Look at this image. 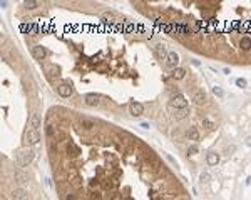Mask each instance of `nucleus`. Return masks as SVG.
I'll return each instance as SVG.
<instances>
[{"instance_id":"f257e3e1","label":"nucleus","mask_w":251,"mask_h":200,"mask_svg":"<svg viewBox=\"0 0 251 200\" xmlns=\"http://www.w3.org/2000/svg\"><path fill=\"white\" fill-rule=\"evenodd\" d=\"M35 157V152L34 150H20V152L17 153V165L19 167H24V165H27V163H30L32 160H34Z\"/></svg>"},{"instance_id":"f03ea898","label":"nucleus","mask_w":251,"mask_h":200,"mask_svg":"<svg viewBox=\"0 0 251 200\" xmlns=\"http://www.w3.org/2000/svg\"><path fill=\"white\" fill-rule=\"evenodd\" d=\"M39 140H40V133H39V130H35V128H29L27 132H25V137H24V143L25 145H35V143H39Z\"/></svg>"},{"instance_id":"7ed1b4c3","label":"nucleus","mask_w":251,"mask_h":200,"mask_svg":"<svg viewBox=\"0 0 251 200\" xmlns=\"http://www.w3.org/2000/svg\"><path fill=\"white\" fill-rule=\"evenodd\" d=\"M57 92H59V95H60V97L69 99V97L72 95V92H74L72 83H70V82H62V83H59V87H57Z\"/></svg>"},{"instance_id":"20e7f679","label":"nucleus","mask_w":251,"mask_h":200,"mask_svg":"<svg viewBox=\"0 0 251 200\" xmlns=\"http://www.w3.org/2000/svg\"><path fill=\"white\" fill-rule=\"evenodd\" d=\"M169 105L172 107V108H177V110H179V108H188V100H186V97H184V95H181V93H179V95H176L174 99L171 100Z\"/></svg>"},{"instance_id":"39448f33","label":"nucleus","mask_w":251,"mask_h":200,"mask_svg":"<svg viewBox=\"0 0 251 200\" xmlns=\"http://www.w3.org/2000/svg\"><path fill=\"white\" fill-rule=\"evenodd\" d=\"M152 53L156 55L159 60H164V59H168V50H166V45L164 43H156V45L152 47Z\"/></svg>"},{"instance_id":"423d86ee","label":"nucleus","mask_w":251,"mask_h":200,"mask_svg":"<svg viewBox=\"0 0 251 200\" xmlns=\"http://www.w3.org/2000/svg\"><path fill=\"white\" fill-rule=\"evenodd\" d=\"M32 55H34V59H37V60H44L47 57V48L42 47V45H34L32 47Z\"/></svg>"},{"instance_id":"0eeeda50","label":"nucleus","mask_w":251,"mask_h":200,"mask_svg":"<svg viewBox=\"0 0 251 200\" xmlns=\"http://www.w3.org/2000/svg\"><path fill=\"white\" fill-rule=\"evenodd\" d=\"M84 103L87 107H97L101 103V97L95 95V93H87V95L84 97Z\"/></svg>"},{"instance_id":"6e6552de","label":"nucleus","mask_w":251,"mask_h":200,"mask_svg":"<svg viewBox=\"0 0 251 200\" xmlns=\"http://www.w3.org/2000/svg\"><path fill=\"white\" fill-rule=\"evenodd\" d=\"M177 63H179V55L176 52H169L168 59H166V65L169 68H177Z\"/></svg>"},{"instance_id":"1a4fd4ad","label":"nucleus","mask_w":251,"mask_h":200,"mask_svg":"<svg viewBox=\"0 0 251 200\" xmlns=\"http://www.w3.org/2000/svg\"><path fill=\"white\" fill-rule=\"evenodd\" d=\"M193 100H194V103H196V105H204V103H206V100H208V97H206V92H204L203 88L196 90V92H194V97H193Z\"/></svg>"},{"instance_id":"9d476101","label":"nucleus","mask_w":251,"mask_h":200,"mask_svg":"<svg viewBox=\"0 0 251 200\" xmlns=\"http://www.w3.org/2000/svg\"><path fill=\"white\" fill-rule=\"evenodd\" d=\"M129 112H131V115L139 117V115H143V113H144V105H143V103H139V102H132V103L129 105Z\"/></svg>"},{"instance_id":"9b49d317","label":"nucleus","mask_w":251,"mask_h":200,"mask_svg":"<svg viewBox=\"0 0 251 200\" xmlns=\"http://www.w3.org/2000/svg\"><path fill=\"white\" fill-rule=\"evenodd\" d=\"M168 108H169V112H172V115H174L177 120L186 119V117H188V113H189V110H188V108H179V110H177V108H172L171 105L168 107Z\"/></svg>"},{"instance_id":"f8f14e48","label":"nucleus","mask_w":251,"mask_h":200,"mask_svg":"<svg viewBox=\"0 0 251 200\" xmlns=\"http://www.w3.org/2000/svg\"><path fill=\"white\" fill-rule=\"evenodd\" d=\"M206 162H208V165L216 167L218 163H219V155H218V153H214V152L208 153V157H206Z\"/></svg>"},{"instance_id":"ddd939ff","label":"nucleus","mask_w":251,"mask_h":200,"mask_svg":"<svg viewBox=\"0 0 251 200\" xmlns=\"http://www.w3.org/2000/svg\"><path fill=\"white\" fill-rule=\"evenodd\" d=\"M203 127L204 128H208V130H214L216 128V120H213L211 117H203Z\"/></svg>"},{"instance_id":"4468645a","label":"nucleus","mask_w":251,"mask_h":200,"mask_svg":"<svg viewBox=\"0 0 251 200\" xmlns=\"http://www.w3.org/2000/svg\"><path fill=\"white\" fill-rule=\"evenodd\" d=\"M40 125H42V122H40L39 113H32V117H30V127L35 128V130H39V127H40Z\"/></svg>"},{"instance_id":"2eb2a0df","label":"nucleus","mask_w":251,"mask_h":200,"mask_svg":"<svg viewBox=\"0 0 251 200\" xmlns=\"http://www.w3.org/2000/svg\"><path fill=\"white\" fill-rule=\"evenodd\" d=\"M81 125L86 128V130H90V128H94L95 127V122L92 119H81Z\"/></svg>"},{"instance_id":"dca6fc26","label":"nucleus","mask_w":251,"mask_h":200,"mask_svg":"<svg viewBox=\"0 0 251 200\" xmlns=\"http://www.w3.org/2000/svg\"><path fill=\"white\" fill-rule=\"evenodd\" d=\"M12 200H29V197L24 190H15V192L12 193Z\"/></svg>"},{"instance_id":"f3484780","label":"nucleus","mask_w":251,"mask_h":200,"mask_svg":"<svg viewBox=\"0 0 251 200\" xmlns=\"http://www.w3.org/2000/svg\"><path fill=\"white\" fill-rule=\"evenodd\" d=\"M184 75H186V70H184V68H181V67H177V68H174V70H172V79L181 80V79H184Z\"/></svg>"},{"instance_id":"a211bd4d","label":"nucleus","mask_w":251,"mask_h":200,"mask_svg":"<svg viewBox=\"0 0 251 200\" xmlns=\"http://www.w3.org/2000/svg\"><path fill=\"white\" fill-rule=\"evenodd\" d=\"M239 47H241L243 50H251V39L250 37H243V39L239 40Z\"/></svg>"},{"instance_id":"6ab92c4d","label":"nucleus","mask_w":251,"mask_h":200,"mask_svg":"<svg viewBox=\"0 0 251 200\" xmlns=\"http://www.w3.org/2000/svg\"><path fill=\"white\" fill-rule=\"evenodd\" d=\"M67 153H70V155H79V153H81V150H79V147L75 145L74 142H69V145H67Z\"/></svg>"},{"instance_id":"aec40b11","label":"nucleus","mask_w":251,"mask_h":200,"mask_svg":"<svg viewBox=\"0 0 251 200\" xmlns=\"http://www.w3.org/2000/svg\"><path fill=\"white\" fill-rule=\"evenodd\" d=\"M188 137H189L191 140H194V142H197V140H199V132H197L196 127H191L189 130H188Z\"/></svg>"},{"instance_id":"412c9836","label":"nucleus","mask_w":251,"mask_h":200,"mask_svg":"<svg viewBox=\"0 0 251 200\" xmlns=\"http://www.w3.org/2000/svg\"><path fill=\"white\" fill-rule=\"evenodd\" d=\"M14 177H15V180H17L19 183H24V182L27 180V175H25V173H24V172H20V170H15Z\"/></svg>"},{"instance_id":"4be33fe9","label":"nucleus","mask_w":251,"mask_h":200,"mask_svg":"<svg viewBox=\"0 0 251 200\" xmlns=\"http://www.w3.org/2000/svg\"><path fill=\"white\" fill-rule=\"evenodd\" d=\"M213 93L216 95L218 99H224V90L221 87H213Z\"/></svg>"},{"instance_id":"5701e85b","label":"nucleus","mask_w":251,"mask_h":200,"mask_svg":"<svg viewBox=\"0 0 251 200\" xmlns=\"http://www.w3.org/2000/svg\"><path fill=\"white\" fill-rule=\"evenodd\" d=\"M102 22H104V23H112V22H114L112 13H102Z\"/></svg>"},{"instance_id":"b1692460","label":"nucleus","mask_w":251,"mask_h":200,"mask_svg":"<svg viewBox=\"0 0 251 200\" xmlns=\"http://www.w3.org/2000/svg\"><path fill=\"white\" fill-rule=\"evenodd\" d=\"M197 152H199V147H197L196 143H193V145L188 147V153H189V155H196Z\"/></svg>"},{"instance_id":"393cba45","label":"nucleus","mask_w":251,"mask_h":200,"mask_svg":"<svg viewBox=\"0 0 251 200\" xmlns=\"http://www.w3.org/2000/svg\"><path fill=\"white\" fill-rule=\"evenodd\" d=\"M24 5L27 7V8H35L39 3H37V2H34V0H25V2H24Z\"/></svg>"},{"instance_id":"a878e982","label":"nucleus","mask_w":251,"mask_h":200,"mask_svg":"<svg viewBox=\"0 0 251 200\" xmlns=\"http://www.w3.org/2000/svg\"><path fill=\"white\" fill-rule=\"evenodd\" d=\"M246 85H248L246 79H236V87H239V88H244Z\"/></svg>"},{"instance_id":"bb28decb","label":"nucleus","mask_w":251,"mask_h":200,"mask_svg":"<svg viewBox=\"0 0 251 200\" xmlns=\"http://www.w3.org/2000/svg\"><path fill=\"white\" fill-rule=\"evenodd\" d=\"M209 179H211V177H209V173H208V172H203L201 175H199V180H201V182H209Z\"/></svg>"},{"instance_id":"cd10ccee","label":"nucleus","mask_w":251,"mask_h":200,"mask_svg":"<svg viewBox=\"0 0 251 200\" xmlns=\"http://www.w3.org/2000/svg\"><path fill=\"white\" fill-rule=\"evenodd\" d=\"M64 200H77V197H75L74 193H67V195L64 197Z\"/></svg>"},{"instance_id":"c85d7f7f","label":"nucleus","mask_w":251,"mask_h":200,"mask_svg":"<svg viewBox=\"0 0 251 200\" xmlns=\"http://www.w3.org/2000/svg\"><path fill=\"white\" fill-rule=\"evenodd\" d=\"M90 200H102V197L99 193H92V195H90Z\"/></svg>"},{"instance_id":"c756f323","label":"nucleus","mask_w":251,"mask_h":200,"mask_svg":"<svg viewBox=\"0 0 251 200\" xmlns=\"http://www.w3.org/2000/svg\"><path fill=\"white\" fill-rule=\"evenodd\" d=\"M47 135H54V127L47 125Z\"/></svg>"},{"instance_id":"7c9ffc66","label":"nucleus","mask_w":251,"mask_h":200,"mask_svg":"<svg viewBox=\"0 0 251 200\" xmlns=\"http://www.w3.org/2000/svg\"><path fill=\"white\" fill-rule=\"evenodd\" d=\"M233 150H234V145H231V147H228V148H226V153H228V155H229V152H233Z\"/></svg>"},{"instance_id":"2f4dec72","label":"nucleus","mask_w":251,"mask_h":200,"mask_svg":"<svg viewBox=\"0 0 251 200\" xmlns=\"http://www.w3.org/2000/svg\"><path fill=\"white\" fill-rule=\"evenodd\" d=\"M141 127H143V128H149V123H147V122H143V123H141Z\"/></svg>"},{"instance_id":"473e14b6","label":"nucleus","mask_w":251,"mask_h":200,"mask_svg":"<svg viewBox=\"0 0 251 200\" xmlns=\"http://www.w3.org/2000/svg\"><path fill=\"white\" fill-rule=\"evenodd\" d=\"M246 143H248V145L251 147V137H250V139H248V140H246Z\"/></svg>"},{"instance_id":"72a5a7b5","label":"nucleus","mask_w":251,"mask_h":200,"mask_svg":"<svg viewBox=\"0 0 251 200\" xmlns=\"http://www.w3.org/2000/svg\"><path fill=\"white\" fill-rule=\"evenodd\" d=\"M246 183H248V185H251V177H250L248 180H246Z\"/></svg>"}]
</instances>
